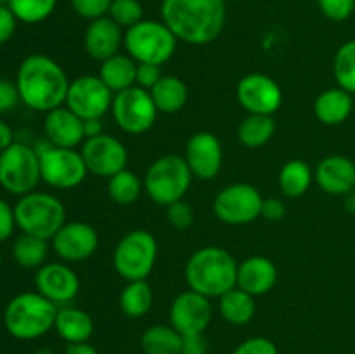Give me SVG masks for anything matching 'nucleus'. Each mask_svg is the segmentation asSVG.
<instances>
[{"instance_id":"1","label":"nucleus","mask_w":355,"mask_h":354,"mask_svg":"<svg viewBox=\"0 0 355 354\" xmlns=\"http://www.w3.org/2000/svg\"><path fill=\"white\" fill-rule=\"evenodd\" d=\"M162 21L177 40L207 45L220 37L225 26V0H162Z\"/></svg>"},{"instance_id":"2","label":"nucleus","mask_w":355,"mask_h":354,"mask_svg":"<svg viewBox=\"0 0 355 354\" xmlns=\"http://www.w3.org/2000/svg\"><path fill=\"white\" fill-rule=\"evenodd\" d=\"M68 75L58 61L44 54H31L17 68L16 87L21 103L30 110L49 113L64 106L69 89Z\"/></svg>"},{"instance_id":"3","label":"nucleus","mask_w":355,"mask_h":354,"mask_svg":"<svg viewBox=\"0 0 355 354\" xmlns=\"http://www.w3.org/2000/svg\"><path fill=\"white\" fill-rule=\"evenodd\" d=\"M238 266L234 257L220 246H203L189 257L186 264V281L189 290L208 298H220L238 285Z\"/></svg>"},{"instance_id":"4","label":"nucleus","mask_w":355,"mask_h":354,"mask_svg":"<svg viewBox=\"0 0 355 354\" xmlns=\"http://www.w3.org/2000/svg\"><path fill=\"white\" fill-rule=\"evenodd\" d=\"M58 305L35 292H23L10 298L3 311L6 330L17 340H35L54 328Z\"/></svg>"},{"instance_id":"5","label":"nucleus","mask_w":355,"mask_h":354,"mask_svg":"<svg viewBox=\"0 0 355 354\" xmlns=\"http://www.w3.org/2000/svg\"><path fill=\"white\" fill-rule=\"evenodd\" d=\"M17 228L23 235L52 239L66 224V208L58 196L44 191H31L14 205Z\"/></svg>"},{"instance_id":"6","label":"nucleus","mask_w":355,"mask_h":354,"mask_svg":"<svg viewBox=\"0 0 355 354\" xmlns=\"http://www.w3.org/2000/svg\"><path fill=\"white\" fill-rule=\"evenodd\" d=\"M177 42L163 21L142 19L125 31L123 47L135 62L163 66L175 54Z\"/></svg>"},{"instance_id":"7","label":"nucleus","mask_w":355,"mask_h":354,"mask_svg":"<svg viewBox=\"0 0 355 354\" xmlns=\"http://www.w3.org/2000/svg\"><path fill=\"white\" fill-rule=\"evenodd\" d=\"M193 180L186 158L179 155H163L149 165L144 176V191L155 203L168 207L184 200Z\"/></svg>"},{"instance_id":"8","label":"nucleus","mask_w":355,"mask_h":354,"mask_svg":"<svg viewBox=\"0 0 355 354\" xmlns=\"http://www.w3.org/2000/svg\"><path fill=\"white\" fill-rule=\"evenodd\" d=\"M158 259V242L146 229L128 231L116 243L113 252V266L118 276L125 281L148 280Z\"/></svg>"},{"instance_id":"9","label":"nucleus","mask_w":355,"mask_h":354,"mask_svg":"<svg viewBox=\"0 0 355 354\" xmlns=\"http://www.w3.org/2000/svg\"><path fill=\"white\" fill-rule=\"evenodd\" d=\"M40 180L37 149L24 142H12L0 153V187L7 193L24 196L37 189Z\"/></svg>"},{"instance_id":"10","label":"nucleus","mask_w":355,"mask_h":354,"mask_svg":"<svg viewBox=\"0 0 355 354\" xmlns=\"http://www.w3.org/2000/svg\"><path fill=\"white\" fill-rule=\"evenodd\" d=\"M40 158V176L54 189H73L85 180L87 170L82 153L76 149L58 148L51 142L35 146Z\"/></svg>"},{"instance_id":"11","label":"nucleus","mask_w":355,"mask_h":354,"mask_svg":"<svg viewBox=\"0 0 355 354\" xmlns=\"http://www.w3.org/2000/svg\"><path fill=\"white\" fill-rule=\"evenodd\" d=\"M263 198L255 186L248 183L229 184L218 191L214 200V214L229 226H245L262 215Z\"/></svg>"},{"instance_id":"12","label":"nucleus","mask_w":355,"mask_h":354,"mask_svg":"<svg viewBox=\"0 0 355 354\" xmlns=\"http://www.w3.org/2000/svg\"><path fill=\"white\" fill-rule=\"evenodd\" d=\"M111 115L121 130L132 135H139L148 132L155 125L158 110L153 103L149 90L134 85L130 89L114 94Z\"/></svg>"},{"instance_id":"13","label":"nucleus","mask_w":355,"mask_h":354,"mask_svg":"<svg viewBox=\"0 0 355 354\" xmlns=\"http://www.w3.org/2000/svg\"><path fill=\"white\" fill-rule=\"evenodd\" d=\"M113 96L99 75H82L69 82L64 106L82 120H96L111 110Z\"/></svg>"},{"instance_id":"14","label":"nucleus","mask_w":355,"mask_h":354,"mask_svg":"<svg viewBox=\"0 0 355 354\" xmlns=\"http://www.w3.org/2000/svg\"><path fill=\"white\" fill-rule=\"evenodd\" d=\"M236 97L248 115L272 117L283 104V90L279 83L263 73H248L236 87Z\"/></svg>"},{"instance_id":"15","label":"nucleus","mask_w":355,"mask_h":354,"mask_svg":"<svg viewBox=\"0 0 355 354\" xmlns=\"http://www.w3.org/2000/svg\"><path fill=\"white\" fill-rule=\"evenodd\" d=\"M87 170L97 177H107L127 169L128 151L120 139L101 134L83 141L80 149Z\"/></svg>"},{"instance_id":"16","label":"nucleus","mask_w":355,"mask_h":354,"mask_svg":"<svg viewBox=\"0 0 355 354\" xmlns=\"http://www.w3.org/2000/svg\"><path fill=\"white\" fill-rule=\"evenodd\" d=\"M214 309L210 298L194 290H186L173 298L170 305V325L180 335L205 333L210 326Z\"/></svg>"},{"instance_id":"17","label":"nucleus","mask_w":355,"mask_h":354,"mask_svg":"<svg viewBox=\"0 0 355 354\" xmlns=\"http://www.w3.org/2000/svg\"><path fill=\"white\" fill-rule=\"evenodd\" d=\"M54 252L64 262H82L92 257L99 246V235L87 222H66L51 239Z\"/></svg>"},{"instance_id":"18","label":"nucleus","mask_w":355,"mask_h":354,"mask_svg":"<svg viewBox=\"0 0 355 354\" xmlns=\"http://www.w3.org/2000/svg\"><path fill=\"white\" fill-rule=\"evenodd\" d=\"M35 288L55 305H68L80 292V280L68 262H45L35 273Z\"/></svg>"},{"instance_id":"19","label":"nucleus","mask_w":355,"mask_h":354,"mask_svg":"<svg viewBox=\"0 0 355 354\" xmlns=\"http://www.w3.org/2000/svg\"><path fill=\"white\" fill-rule=\"evenodd\" d=\"M184 158L189 165L193 177L200 180L215 179L220 174L222 160H224L220 141L211 132H196L187 141Z\"/></svg>"},{"instance_id":"20","label":"nucleus","mask_w":355,"mask_h":354,"mask_svg":"<svg viewBox=\"0 0 355 354\" xmlns=\"http://www.w3.org/2000/svg\"><path fill=\"white\" fill-rule=\"evenodd\" d=\"M123 37V28L118 26L110 16L94 19L87 26L85 37H83L85 52L89 54V58L103 62L113 56L120 54Z\"/></svg>"},{"instance_id":"21","label":"nucleus","mask_w":355,"mask_h":354,"mask_svg":"<svg viewBox=\"0 0 355 354\" xmlns=\"http://www.w3.org/2000/svg\"><path fill=\"white\" fill-rule=\"evenodd\" d=\"M314 179L324 193L345 196L355 189V163L343 155L326 156L318 163Z\"/></svg>"},{"instance_id":"22","label":"nucleus","mask_w":355,"mask_h":354,"mask_svg":"<svg viewBox=\"0 0 355 354\" xmlns=\"http://www.w3.org/2000/svg\"><path fill=\"white\" fill-rule=\"evenodd\" d=\"M44 132L47 141L58 148L75 149L85 141L83 120L66 106H59L45 113Z\"/></svg>"},{"instance_id":"23","label":"nucleus","mask_w":355,"mask_h":354,"mask_svg":"<svg viewBox=\"0 0 355 354\" xmlns=\"http://www.w3.org/2000/svg\"><path fill=\"white\" fill-rule=\"evenodd\" d=\"M277 267L270 259L253 255L238 266V285L236 287L248 292L250 295H266L276 287Z\"/></svg>"},{"instance_id":"24","label":"nucleus","mask_w":355,"mask_h":354,"mask_svg":"<svg viewBox=\"0 0 355 354\" xmlns=\"http://www.w3.org/2000/svg\"><path fill=\"white\" fill-rule=\"evenodd\" d=\"M54 330L64 342H89L94 333V319L87 311L73 305H61L55 316Z\"/></svg>"},{"instance_id":"25","label":"nucleus","mask_w":355,"mask_h":354,"mask_svg":"<svg viewBox=\"0 0 355 354\" xmlns=\"http://www.w3.org/2000/svg\"><path fill=\"white\" fill-rule=\"evenodd\" d=\"M352 94L342 87H331L322 90L314 103V115L324 125H340L352 115Z\"/></svg>"},{"instance_id":"26","label":"nucleus","mask_w":355,"mask_h":354,"mask_svg":"<svg viewBox=\"0 0 355 354\" xmlns=\"http://www.w3.org/2000/svg\"><path fill=\"white\" fill-rule=\"evenodd\" d=\"M99 78L113 94L137 85V62L128 54H116L101 62Z\"/></svg>"},{"instance_id":"27","label":"nucleus","mask_w":355,"mask_h":354,"mask_svg":"<svg viewBox=\"0 0 355 354\" xmlns=\"http://www.w3.org/2000/svg\"><path fill=\"white\" fill-rule=\"evenodd\" d=\"M158 113H179L187 103V85L175 75H163L162 80L149 90Z\"/></svg>"},{"instance_id":"28","label":"nucleus","mask_w":355,"mask_h":354,"mask_svg":"<svg viewBox=\"0 0 355 354\" xmlns=\"http://www.w3.org/2000/svg\"><path fill=\"white\" fill-rule=\"evenodd\" d=\"M218 301H220L218 309H220L222 318L231 325H246V323L252 321L257 312L255 297L238 287L222 295Z\"/></svg>"},{"instance_id":"29","label":"nucleus","mask_w":355,"mask_h":354,"mask_svg":"<svg viewBox=\"0 0 355 354\" xmlns=\"http://www.w3.org/2000/svg\"><path fill=\"white\" fill-rule=\"evenodd\" d=\"M312 180H314V172L304 160H290V162H286L281 167L279 177H277L281 193L288 198L304 196L309 187H311Z\"/></svg>"},{"instance_id":"30","label":"nucleus","mask_w":355,"mask_h":354,"mask_svg":"<svg viewBox=\"0 0 355 354\" xmlns=\"http://www.w3.org/2000/svg\"><path fill=\"white\" fill-rule=\"evenodd\" d=\"M276 134V121L270 115H248L238 127V139L245 148L266 146Z\"/></svg>"},{"instance_id":"31","label":"nucleus","mask_w":355,"mask_h":354,"mask_svg":"<svg viewBox=\"0 0 355 354\" xmlns=\"http://www.w3.org/2000/svg\"><path fill=\"white\" fill-rule=\"evenodd\" d=\"M182 335L172 325H153L141 337L144 354H180Z\"/></svg>"},{"instance_id":"32","label":"nucleus","mask_w":355,"mask_h":354,"mask_svg":"<svg viewBox=\"0 0 355 354\" xmlns=\"http://www.w3.org/2000/svg\"><path fill=\"white\" fill-rule=\"evenodd\" d=\"M153 307V290L148 280L127 281L120 294V309L128 318H142Z\"/></svg>"},{"instance_id":"33","label":"nucleus","mask_w":355,"mask_h":354,"mask_svg":"<svg viewBox=\"0 0 355 354\" xmlns=\"http://www.w3.org/2000/svg\"><path fill=\"white\" fill-rule=\"evenodd\" d=\"M49 255V239L31 235H21L12 245V257L24 269H38Z\"/></svg>"},{"instance_id":"34","label":"nucleus","mask_w":355,"mask_h":354,"mask_svg":"<svg viewBox=\"0 0 355 354\" xmlns=\"http://www.w3.org/2000/svg\"><path fill=\"white\" fill-rule=\"evenodd\" d=\"M144 191V180L139 179L132 170L123 169L107 179V194L118 205L135 203Z\"/></svg>"},{"instance_id":"35","label":"nucleus","mask_w":355,"mask_h":354,"mask_svg":"<svg viewBox=\"0 0 355 354\" xmlns=\"http://www.w3.org/2000/svg\"><path fill=\"white\" fill-rule=\"evenodd\" d=\"M333 75L343 90L355 94V40L340 45L333 59Z\"/></svg>"},{"instance_id":"36","label":"nucleus","mask_w":355,"mask_h":354,"mask_svg":"<svg viewBox=\"0 0 355 354\" xmlns=\"http://www.w3.org/2000/svg\"><path fill=\"white\" fill-rule=\"evenodd\" d=\"M58 0H10L9 7L17 21L26 24H37L51 17Z\"/></svg>"},{"instance_id":"37","label":"nucleus","mask_w":355,"mask_h":354,"mask_svg":"<svg viewBox=\"0 0 355 354\" xmlns=\"http://www.w3.org/2000/svg\"><path fill=\"white\" fill-rule=\"evenodd\" d=\"M107 16L118 24V26L132 28L134 24L141 23L144 19V9H142L139 0H113Z\"/></svg>"},{"instance_id":"38","label":"nucleus","mask_w":355,"mask_h":354,"mask_svg":"<svg viewBox=\"0 0 355 354\" xmlns=\"http://www.w3.org/2000/svg\"><path fill=\"white\" fill-rule=\"evenodd\" d=\"M319 10L322 16L329 21H345L349 19L355 10V0H318Z\"/></svg>"},{"instance_id":"39","label":"nucleus","mask_w":355,"mask_h":354,"mask_svg":"<svg viewBox=\"0 0 355 354\" xmlns=\"http://www.w3.org/2000/svg\"><path fill=\"white\" fill-rule=\"evenodd\" d=\"M73 10L83 19H99V17L107 16L113 0H69Z\"/></svg>"},{"instance_id":"40","label":"nucleus","mask_w":355,"mask_h":354,"mask_svg":"<svg viewBox=\"0 0 355 354\" xmlns=\"http://www.w3.org/2000/svg\"><path fill=\"white\" fill-rule=\"evenodd\" d=\"M166 217H168V222L173 228L179 229V231H186L193 226L194 212L187 201L179 200L166 207Z\"/></svg>"},{"instance_id":"41","label":"nucleus","mask_w":355,"mask_h":354,"mask_svg":"<svg viewBox=\"0 0 355 354\" xmlns=\"http://www.w3.org/2000/svg\"><path fill=\"white\" fill-rule=\"evenodd\" d=\"M232 354H279L277 346L267 337H252L239 344Z\"/></svg>"},{"instance_id":"42","label":"nucleus","mask_w":355,"mask_h":354,"mask_svg":"<svg viewBox=\"0 0 355 354\" xmlns=\"http://www.w3.org/2000/svg\"><path fill=\"white\" fill-rule=\"evenodd\" d=\"M21 103L19 92H17L16 82L7 78H0V117L16 110Z\"/></svg>"},{"instance_id":"43","label":"nucleus","mask_w":355,"mask_h":354,"mask_svg":"<svg viewBox=\"0 0 355 354\" xmlns=\"http://www.w3.org/2000/svg\"><path fill=\"white\" fill-rule=\"evenodd\" d=\"M162 66L148 65V62H137V85L146 90H151L156 83L162 80Z\"/></svg>"},{"instance_id":"44","label":"nucleus","mask_w":355,"mask_h":354,"mask_svg":"<svg viewBox=\"0 0 355 354\" xmlns=\"http://www.w3.org/2000/svg\"><path fill=\"white\" fill-rule=\"evenodd\" d=\"M17 228L14 207H10L3 198H0V243L7 242Z\"/></svg>"},{"instance_id":"45","label":"nucleus","mask_w":355,"mask_h":354,"mask_svg":"<svg viewBox=\"0 0 355 354\" xmlns=\"http://www.w3.org/2000/svg\"><path fill=\"white\" fill-rule=\"evenodd\" d=\"M17 17L9 6H0V45L7 44L16 33Z\"/></svg>"},{"instance_id":"46","label":"nucleus","mask_w":355,"mask_h":354,"mask_svg":"<svg viewBox=\"0 0 355 354\" xmlns=\"http://www.w3.org/2000/svg\"><path fill=\"white\" fill-rule=\"evenodd\" d=\"M266 221L270 222H277L283 221L286 217V205L279 200V198H263V205H262V215Z\"/></svg>"},{"instance_id":"47","label":"nucleus","mask_w":355,"mask_h":354,"mask_svg":"<svg viewBox=\"0 0 355 354\" xmlns=\"http://www.w3.org/2000/svg\"><path fill=\"white\" fill-rule=\"evenodd\" d=\"M208 342L203 333H193V335H182V347L180 354H207Z\"/></svg>"},{"instance_id":"48","label":"nucleus","mask_w":355,"mask_h":354,"mask_svg":"<svg viewBox=\"0 0 355 354\" xmlns=\"http://www.w3.org/2000/svg\"><path fill=\"white\" fill-rule=\"evenodd\" d=\"M14 142V132L3 120H0V153Z\"/></svg>"},{"instance_id":"49","label":"nucleus","mask_w":355,"mask_h":354,"mask_svg":"<svg viewBox=\"0 0 355 354\" xmlns=\"http://www.w3.org/2000/svg\"><path fill=\"white\" fill-rule=\"evenodd\" d=\"M83 132H85V139L104 134L101 118H96V120H83Z\"/></svg>"},{"instance_id":"50","label":"nucleus","mask_w":355,"mask_h":354,"mask_svg":"<svg viewBox=\"0 0 355 354\" xmlns=\"http://www.w3.org/2000/svg\"><path fill=\"white\" fill-rule=\"evenodd\" d=\"M64 354H99L94 346H90L89 342L82 344H68Z\"/></svg>"},{"instance_id":"51","label":"nucleus","mask_w":355,"mask_h":354,"mask_svg":"<svg viewBox=\"0 0 355 354\" xmlns=\"http://www.w3.org/2000/svg\"><path fill=\"white\" fill-rule=\"evenodd\" d=\"M343 205H345V210L349 212V214L355 215V189L343 196Z\"/></svg>"},{"instance_id":"52","label":"nucleus","mask_w":355,"mask_h":354,"mask_svg":"<svg viewBox=\"0 0 355 354\" xmlns=\"http://www.w3.org/2000/svg\"><path fill=\"white\" fill-rule=\"evenodd\" d=\"M10 0H0V6H9Z\"/></svg>"},{"instance_id":"53","label":"nucleus","mask_w":355,"mask_h":354,"mask_svg":"<svg viewBox=\"0 0 355 354\" xmlns=\"http://www.w3.org/2000/svg\"><path fill=\"white\" fill-rule=\"evenodd\" d=\"M0 267H2V252H0Z\"/></svg>"}]
</instances>
